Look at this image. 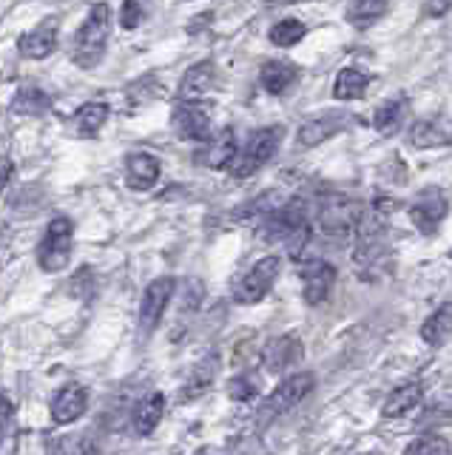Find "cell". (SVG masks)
I'll list each match as a JSON object with an SVG mask.
<instances>
[{
    "label": "cell",
    "mask_w": 452,
    "mask_h": 455,
    "mask_svg": "<svg viewBox=\"0 0 452 455\" xmlns=\"http://www.w3.org/2000/svg\"><path fill=\"white\" fill-rule=\"evenodd\" d=\"M108 32H111V6L108 4H94L89 9V18L75 35V49L72 57L80 68H94L103 60L106 46H108Z\"/></svg>",
    "instance_id": "6da1fadb"
},
{
    "label": "cell",
    "mask_w": 452,
    "mask_h": 455,
    "mask_svg": "<svg viewBox=\"0 0 452 455\" xmlns=\"http://www.w3.org/2000/svg\"><path fill=\"white\" fill-rule=\"evenodd\" d=\"M313 384H316V376L313 373H293L288 376L282 384H276L274 393L265 398L257 410V427L265 430V427H271L276 419H282L285 412H290L296 404H302L305 398L313 393Z\"/></svg>",
    "instance_id": "7a4b0ae2"
},
{
    "label": "cell",
    "mask_w": 452,
    "mask_h": 455,
    "mask_svg": "<svg viewBox=\"0 0 452 455\" xmlns=\"http://www.w3.org/2000/svg\"><path fill=\"white\" fill-rule=\"evenodd\" d=\"M361 217H364L361 203H359V199H353V196H345V194L324 196L319 203V213H316L321 234L330 236V239L350 236L359 228Z\"/></svg>",
    "instance_id": "3957f363"
},
{
    "label": "cell",
    "mask_w": 452,
    "mask_h": 455,
    "mask_svg": "<svg viewBox=\"0 0 452 455\" xmlns=\"http://www.w3.org/2000/svg\"><path fill=\"white\" fill-rule=\"evenodd\" d=\"M279 142H282V128L279 125H267V128H259V132H253L250 140L245 142V148L236 151L231 174L236 180H245L250 174H257L259 168H265L276 156Z\"/></svg>",
    "instance_id": "277c9868"
},
{
    "label": "cell",
    "mask_w": 452,
    "mask_h": 455,
    "mask_svg": "<svg viewBox=\"0 0 452 455\" xmlns=\"http://www.w3.org/2000/svg\"><path fill=\"white\" fill-rule=\"evenodd\" d=\"M72 242H75V225L68 217H54L46 228L44 239L37 245V265L46 274H58L72 259Z\"/></svg>",
    "instance_id": "5b68a950"
},
{
    "label": "cell",
    "mask_w": 452,
    "mask_h": 455,
    "mask_svg": "<svg viewBox=\"0 0 452 455\" xmlns=\"http://www.w3.org/2000/svg\"><path fill=\"white\" fill-rule=\"evenodd\" d=\"M276 276H279V259H276V256H265V259H259L242 279H239L236 291H234V299H236L239 305H257V302H262V299L271 293Z\"/></svg>",
    "instance_id": "8992f818"
},
{
    "label": "cell",
    "mask_w": 452,
    "mask_h": 455,
    "mask_svg": "<svg viewBox=\"0 0 452 455\" xmlns=\"http://www.w3.org/2000/svg\"><path fill=\"white\" fill-rule=\"evenodd\" d=\"M387 245V220L381 217L378 211L364 213L359 228H356V251H353V259L359 265H373Z\"/></svg>",
    "instance_id": "52a82bcc"
},
{
    "label": "cell",
    "mask_w": 452,
    "mask_h": 455,
    "mask_svg": "<svg viewBox=\"0 0 452 455\" xmlns=\"http://www.w3.org/2000/svg\"><path fill=\"white\" fill-rule=\"evenodd\" d=\"M174 291H177V282L171 276L154 279L148 288H146L143 302H139V327H143V333H154V331H157V324L163 319L168 302L174 299Z\"/></svg>",
    "instance_id": "ba28073f"
},
{
    "label": "cell",
    "mask_w": 452,
    "mask_h": 455,
    "mask_svg": "<svg viewBox=\"0 0 452 455\" xmlns=\"http://www.w3.org/2000/svg\"><path fill=\"white\" fill-rule=\"evenodd\" d=\"M171 125L179 140L205 142L210 134V108L205 103H179L171 114Z\"/></svg>",
    "instance_id": "9c48e42d"
},
{
    "label": "cell",
    "mask_w": 452,
    "mask_h": 455,
    "mask_svg": "<svg viewBox=\"0 0 452 455\" xmlns=\"http://www.w3.org/2000/svg\"><path fill=\"white\" fill-rule=\"evenodd\" d=\"M302 293L307 305H321L324 299L330 296L333 284H336V267L330 262L313 259L302 267Z\"/></svg>",
    "instance_id": "30bf717a"
},
{
    "label": "cell",
    "mask_w": 452,
    "mask_h": 455,
    "mask_svg": "<svg viewBox=\"0 0 452 455\" xmlns=\"http://www.w3.org/2000/svg\"><path fill=\"white\" fill-rule=\"evenodd\" d=\"M296 362H302V341L293 333L271 339L262 350V364L267 373H274V376L285 373V370H290Z\"/></svg>",
    "instance_id": "8fae6325"
},
{
    "label": "cell",
    "mask_w": 452,
    "mask_h": 455,
    "mask_svg": "<svg viewBox=\"0 0 452 455\" xmlns=\"http://www.w3.org/2000/svg\"><path fill=\"white\" fill-rule=\"evenodd\" d=\"M444 217H447V196L438 188H427L409 205V220L416 222L421 234H432Z\"/></svg>",
    "instance_id": "7c38bea8"
},
{
    "label": "cell",
    "mask_w": 452,
    "mask_h": 455,
    "mask_svg": "<svg viewBox=\"0 0 452 455\" xmlns=\"http://www.w3.org/2000/svg\"><path fill=\"white\" fill-rule=\"evenodd\" d=\"M86 404H89V393L86 387H80V384H66L63 390L54 393L52 398V421L54 424H75L77 419H83V412H86Z\"/></svg>",
    "instance_id": "4fadbf2b"
},
{
    "label": "cell",
    "mask_w": 452,
    "mask_h": 455,
    "mask_svg": "<svg viewBox=\"0 0 452 455\" xmlns=\"http://www.w3.org/2000/svg\"><path fill=\"white\" fill-rule=\"evenodd\" d=\"M54 49H58V18H46L18 40V52L29 60H44Z\"/></svg>",
    "instance_id": "5bb4252c"
},
{
    "label": "cell",
    "mask_w": 452,
    "mask_h": 455,
    "mask_svg": "<svg viewBox=\"0 0 452 455\" xmlns=\"http://www.w3.org/2000/svg\"><path fill=\"white\" fill-rule=\"evenodd\" d=\"M236 151H239V146H236L234 132H231V128H222V132L210 134L202 142L196 160H200L202 165H208V168H231L234 160H236Z\"/></svg>",
    "instance_id": "9a60e30c"
},
{
    "label": "cell",
    "mask_w": 452,
    "mask_h": 455,
    "mask_svg": "<svg viewBox=\"0 0 452 455\" xmlns=\"http://www.w3.org/2000/svg\"><path fill=\"white\" fill-rule=\"evenodd\" d=\"M160 160L146 151H134L125 160V180H129L134 191H151L160 180Z\"/></svg>",
    "instance_id": "2e32d148"
},
{
    "label": "cell",
    "mask_w": 452,
    "mask_h": 455,
    "mask_svg": "<svg viewBox=\"0 0 452 455\" xmlns=\"http://www.w3.org/2000/svg\"><path fill=\"white\" fill-rule=\"evenodd\" d=\"M217 80V71L208 60L196 63L186 71V77L179 83V100L182 103H200V100L210 92V85Z\"/></svg>",
    "instance_id": "e0dca14e"
},
{
    "label": "cell",
    "mask_w": 452,
    "mask_h": 455,
    "mask_svg": "<svg viewBox=\"0 0 452 455\" xmlns=\"http://www.w3.org/2000/svg\"><path fill=\"white\" fill-rule=\"evenodd\" d=\"M409 142H413L416 148H444L452 142V125L444 117L418 120L409 128Z\"/></svg>",
    "instance_id": "ac0fdd59"
},
{
    "label": "cell",
    "mask_w": 452,
    "mask_h": 455,
    "mask_svg": "<svg viewBox=\"0 0 452 455\" xmlns=\"http://www.w3.org/2000/svg\"><path fill=\"white\" fill-rule=\"evenodd\" d=\"M165 412V395L163 393H148L146 398H139L134 412H131V424L139 435H151L160 427Z\"/></svg>",
    "instance_id": "d6986e66"
},
{
    "label": "cell",
    "mask_w": 452,
    "mask_h": 455,
    "mask_svg": "<svg viewBox=\"0 0 452 455\" xmlns=\"http://www.w3.org/2000/svg\"><path fill=\"white\" fill-rule=\"evenodd\" d=\"M345 125H347V117H342V114H321V117L307 120L299 128V142L302 146H319V142L342 132Z\"/></svg>",
    "instance_id": "ffe728a7"
},
{
    "label": "cell",
    "mask_w": 452,
    "mask_h": 455,
    "mask_svg": "<svg viewBox=\"0 0 452 455\" xmlns=\"http://www.w3.org/2000/svg\"><path fill=\"white\" fill-rule=\"evenodd\" d=\"M421 398H424V384H418V381H407V384H401V387H395V390L387 395V402H385V407H381V412H385L387 419L407 416L409 410H416V407L421 404Z\"/></svg>",
    "instance_id": "44dd1931"
},
{
    "label": "cell",
    "mask_w": 452,
    "mask_h": 455,
    "mask_svg": "<svg viewBox=\"0 0 452 455\" xmlns=\"http://www.w3.org/2000/svg\"><path fill=\"white\" fill-rule=\"evenodd\" d=\"M296 77H299V71H296L293 63H285V60H271L259 71V83L267 94H285L296 83Z\"/></svg>",
    "instance_id": "7402d4cb"
},
{
    "label": "cell",
    "mask_w": 452,
    "mask_h": 455,
    "mask_svg": "<svg viewBox=\"0 0 452 455\" xmlns=\"http://www.w3.org/2000/svg\"><path fill=\"white\" fill-rule=\"evenodd\" d=\"M449 336H452V302H444L421 324V339H424V345L438 347V345H444Z\"/></svg>",
    "instance_id": "603a6c76"
},
{
    "label": "cell",
    "mask_w": 452,
    "mask_h": 455,
    "mask_svg": "<svg viewBox=\"0 0 452 455\" xmlns=\"http://www.w3.org/2000/svg\"><path fill=\"white\" fill-rule=\"evenodd\" d=\"M367 85H370V77L359 68H342L336 75L333 83V94L336 100H361L367 94Z\"/></svg>",
    "instance_id": "cb8c5ba5"
},
{
    "label": "cell",
    "mask_w": 452,
    "mask_h": 455,
    "mask_svg": "<svg viewBox=\"0 0 452 455\" xmlns=\"http://www.w3.org/2000/svg\"><path fill=\"white\" fill-rule=\"evenodd\" d=\"M18 452V419L15 407L9 398L0 393V455H15Z\"/></svg>",
    "instance_id": "d4e9b609"
},
{
    "label": "cell",
    "mask_w": 452,
    "mask_h": 455,
    "mask_svg": "<svg viewBox=\"0 0 452 455\" xmlns=\"http://www.w3.org/2000/svg\"><path fill=\"white\" fill-rule=\"evenodd\" d=\"M52 100L44 89H35V85H23V89L12 100V111L23 114V117H32V114H44L49 111Z\"/></svg>",
    "instance_id": "484cf974"
},
{
    "label": "cell",
    "mask_w": 452,
    "mask_h": 455,
    "mask_svg": "<svg viewBox=\"0 0 452 455\" xmlns=\"http://www.w3.org/2000/svg\"><path fill=\"white\" fill-rule=\"evenodd\" d=\"M390 12V4H378V0H356L347 6V20L356 28H370L376 20H381Z\"/></svg>",
    "instance_id": "4316f807"
},
{
    "label": "cell",
    "mask_w": 452,
    "mask_h": 455,
    "mask_svg": "<svg viewBox=\"0 0 452 455\" xmlns=\"http://www.w3.org/2000/svg\"><path fill=\"white\" fill-rule=\"evenodd\" d=\"M407 114V100L404 97H395V100H387V103H381L373 114V125L378 128L381 134H393L395 128L401 125Z\"/></svg>",
    "instance_id": "83f0119b"
},
{
    "label": "cell",
    "mask_w": 452,
    "mask_h": 455,
    "mask_svg": "<svg viewBox=\"0 0 452 455\" xmlns=\"http://www.w3.org/2000/svg\"><path fill=\"white\" fill-rule=\"evenodd\" d=\"M106 120H108V106L103 103H86L83 108H77V117H75L77 132L83 137H94L106 125Z\"/></svg>",
    "instance_id": "f1b7e54d"
},
{
    "label": "cell",
    "mask_w": 452,
    "mask_h": 455,
    "mask_svg": "<svg viewBox=\"0 0 452 455\" xmlns=\"http://www.w3.org/2000/svg\"><path fill=\"white\" fill-rule=\"evenodd\" d=\"M305 35H307V26L299 18H285L271 28V35L267 37H271L274 46L290 49V46H296V43H302Z\"/></svg>",
    "instance_id": "f546056e"
},
{
    "label": "cell",
    "mask_w": 452,
    "mask_h": 455,
    "mask_svg": "<svg viewBox=\"0 0 452 455\" xmlns=\"http://www.w3.org/2000/svg\"><path fill=\"white\" fill-rule=\"evenodd\" d=\"M214 379H217V355L210 353V355H205L202 362H196V367H194V373H191V379H188V395H202L210 384H214Z\"/></svg>",
    "instance_id": "4dcf8cb0"
},
{
    "label": "cell",
    "mask_w": 452,
    "mask_h": 455,
    "mask_svg": "<svg viewBox=\"0 0 452 455\" xmlns=\"http://www.w3.org/2000/svg\"><path fill=\"white\" fill-rule=\"evenodd\" d=\"M404 455H452V447L441 435H421L416 441H409Z\"/></svg>",
    "instance_id": "1f68e13d"
},
{
    "label": "cell",
    "mask_w": 452,
    "mask_h": 455,
    "mask_svg": "<svg viewBox=\"0 0 452 455\" xmlns=\"http://www.w3.org/2000/svg\"><path fill=\"white\" fill-rule=\"evenodd\" d=\"M143 20H146V6L143 4H134V0H129V4L120 6V23H123V28H137Z\"/></svg>",
    "instance_id": "d6a6232c"
},
{
    "label": "cell",
    "mask_w": 452,
    "mask_h": 455,
    "mask_svg": "<svg viewBox=\"0 0 452 455\" xmlns=\"http://www.w3.org/2000/svg\"><path fill=\"white\" fill-rule=\"evenodd\" d=\"M228 393H231L234 402H248V398H253V393H257V384H253L250 376H236L228 384Z\"/></svg>",
    "instance_id": "836d02e7"
},
{
    "label": "cell",
    "mask_w": 452,
    "mask_h": 455,
    "mask_svg": "<svg viewBox=\"0 0 452 455\" xmlns=\"http://www.w3.org/2000/svg\"><path fill=\"white\" fill-rule=\"evenodd\" d=\"M228 455H265V444L257 435H248V438L239 441V444Z\"/></svg>",
    "instance_id": "e575fe53"
},
{
    "label": "cell",
    "mask_w": 452,
    "mask_h": 455,
    "mask_svg": "<svg viewBox=\"0 0 452 455\" xmlns=\"http://www.w3.org/2000/svg\"><path fill=\"white\" fill-rule=\"evenodd\" d=\"M12 174H15V163H12L9 156H0V194H4V188L9 185Z\"/></svg>",
    "instance_id": "d590c367"
},
{
    "label": "cell",
    "mask_w": 452,
    "mask_h": 455,
    "mask_svg": "<svg viewBox=\"0 0 452 455\" xmlns=\"http://www.w3.org/2000/svg\"><path fill=\"white\" fill-rule=\"evenodd\" d=\"M75 455H100V450H97V441L94 438H83L80 447L75 450Z\"/></svg>",
    "instance_id": "8d00e7d4"
},
{
    "label": "cell",
    "mask_w": 452,
    "mask_h": 455,
    "mask_svg": "<svg viewBox=\"0 0 452 455\" xmlns=\"http://www.w3.org/2000/svg\"><path fill=\"white\" fill-rule=\"evenodd\" d=\"M444 12H449V4H427L424 6V14H432V18L435 14H444Z\"/></svg>",
    "instance_id": "74e56055"
},
{
    "label": "cell",
    "mask_w": 452,
    "mask_h": 455,
    "mask_svg": "<svg viewBox=\"0 0 452 455\" xmlns=\"http://www.w3.org/2000/svg\"><path fill=\"white\" fill-rule=\"evenodd\" d=\"M194 455H214V452H210V450H208V447H202V450H196V452H194Z\"/></svg>",
    "instance_id": "f35d334b"
}]
</instances>
